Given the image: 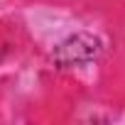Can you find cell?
I'll use <instances>...</instances> for the list:
<instances>
[]
</instances>
